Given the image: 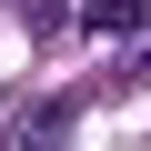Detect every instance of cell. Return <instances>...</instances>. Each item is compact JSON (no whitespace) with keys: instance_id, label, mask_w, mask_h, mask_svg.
<instances>
[{"instance_id":"obj_1","label":"cell","mask_w":151,"mask_h":151,"mask_svg":"<svg viewBox=\"0 0 151 151\" xmlns=\"http://www.w3.org/2000/svg\"><path fill=\"white\" fill-rule=\"evenodd\" d=\"M0 151H70V101H30L10 131H0Z\"/></svg>"},{"instance_id":"obj_2","label":"cell","mask_w":151,"mask_h":151,"mask_svg":"<svg viewBox=\"0 0 151 151\" xmlns=\"http://www.w3.org/2000/svg\"><path fill=\"white\" fill-rule=\"evenodd\" d=\"M81 30H101V40H131V30H141V0H91V10H81Z\"/></svg>"}]
</instances>
